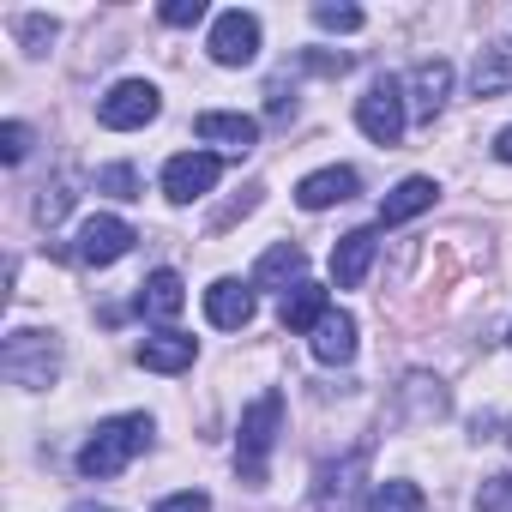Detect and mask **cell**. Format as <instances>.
Listing matches in <instances>:
<instances>
[{
	"label": "cell",
	"mask_w": 512,
	"mask_h": 512,
	"mask_svg": "<svg viewBox=\"0 0 512 512\" xmlns=\"http://www.w3.org/2000/svg\"><path fill=\"white\" fill-rule=\"evenodd\" d=\"M217 175H223V157L217 151H181V157L163 163V193L175 205H193V199H205L217 187Z\"/></svg>",
	"instance_id": "ba28073f"
},
{
	"label": "cell",
	"mask_w": 512,
	"mask_h": 512,
	"mask_svg": "<svg viewBox=\"0 0 512 512\" xmlns=\"http://www.w3.org/2000/svg\"><path fill=\"white\" fill-rule=\"evenodd\" d=\"M0 374H7L19 392H49L61 380V338L37 332V326L7 332V344H0Z\"/></svg>",
	"instance_id": "3957f363"
},
{
	"label": "cell",
	"mask_w": 512,
	"mask_h": 512,
	"mask_svg": "<svg viewBox=\"0 0 512 512\" xmlns=\"http://www.w3.org/2000/svg\"><path fill=\"white\" fill-rule=\"evenodd\" d=\"M374 253H380L374 229H350V235L332 247V284H338V290H356V284L368 278V266H374Z\"/></svg>",
	"instance_id": "9a60e30c"
},
{
	"label": "cell",
	"mask_w": 512,
	"mask_h": 512,
	"mask_svg": "<svg viewBox=\"0 0 512 512\" xmlns=\"http://www.w3.org/2000/svg\"><path fill=\"white\" fill-rule=\"evenodd\" d=\"M452 97V61H416L410 67V121H434Z\"/></svg>",
	"instance_id": "7c38bea8"
},
{
	"label": "cell",
	"mask_w": 512,
	"mask_h": 512,
	"mask_svg": "<svg viewBox=\"0 0 512 512\" xmlns=\"http://www.w3.org/2000/svg\"><path fill=\"white\" fill-rule=\"evenodd\" d=\"M314 25L320 31H362V7H332V0H320V7H314Z\"/></svg>",
	"instance_id": "484cf974"
},
{
	"label": "cell",
	"mask_w": 512,
	"mask_h": 512,
	"mask_svg": "<svg viewBox=\"0 0 512 512\" xmlns=\"http://www.w3.org/2000/svg\"><path fill=\"white\" fill-rule=\"evenodd\" d=\"M494 157H500V163H512V127H500V133H494Z\"/></svg>",
	"instance_id": "d6a6232c"
},
{
	"label": "cell",
	"mask_w": 512,
	"mask_h": 512,
	"mask_svg": "<svg viewBox=\"0 0 512 512\" xmlns=\"http://www.w3.org/2000/svg\"><path fill=\"white\" fill-rule=\"evenodd\" d=\"M470 440H494V416H476L470 422Z\"/></svg>",
	"instance_id": "836d02e7"
},
{
	"label": "cell",
	"mask_w": 512,
	"mask_h": 512,
	"mask_svg": "<svg viewBox=\"0 0 512 512\" xmlns=\"http://www.w3.org/2000/svg\"><path fill=\"white\" fill-rule=\"evenodd\" d=\"M278 314H284V332H314V326L332 314V302H326V290H320V284H296V290L284 296V308H278Z\"/></svg>",
	"instance_id": "7402d4cb"
},
{
	"label": "cell",
	"mask_w": 512,
	"mask_h": 512,
	"mask_svg": "<svg viewBox=\"0 0 512 512\" xmlns=\"http://www.w3.org/2000/svg\"><path fill=\"white\" fill-rule=\"evenodd\" d=\"M157 115H163V97H157L151 79H121V85H109L103 103H97V121H103L109 133H139V127H151Z\"/></svg>",
	"instance_id": "277c9868"
},
{
	"label": "cell",
	"mask_w": 512,
	"mask_h": 512,
	"mask_svg": "<svg viewBox=\"0 0 512 512\" xmlns=\"http://www.w3.org/2000/svg\"><path fill=\"white\" fill-rule=\"evenodd\" d=\"M470 91L476 97H506L512 91V43H488L470 67Z\"/></svg>",
	"instance_id": "44dd1931"
},
{
	"label": "cell",
	"mask_w": 512,
	"mask_h": 512,
	"mask_svg": "<svg viewBox=\"0 0 512 512\" xmlns=\"http://www.w3.org/2000/svg\"><path fill=\"white\" fill-rule=\"evenodd\" d=\"M19 37H25V55H49V43H55V19L25 13V19H19Z\"/></svg>",
	"instance_id": "4316f807"
},
{
	"label": "cell",
	"mask_w": 512,
	"mask_h": 512,
	"mask_svg": "<svg viewBox=\"0 0 512 512\" xmlns=\"http://www.w3.org/2000/svg\"><path fill=\"white\" fill-rule=\"evenodd\" d=\"M25 151H31V127H25V121H7V127H0V157H7V163H25Z\"/></svg>",
	"instance_id": "f1b7e54d"
},
{
	"label": "cell",
	"mask_w": 512,
	"mask_h": 512,
	"mask_svg": "<svg viewBox=\"0 0 512 512\" xmlns=\"http://www.w3.org/2000/svg\"><path fill=\"white\" fill-rule=\"evenodd\" d=\"M272 115H278V121H284V115H296V97H290V91H284V79H278V85H272Z\"/></svg>",
	"instance_id": "1f68e13d"
},
{
	"label": "cell",
	"mask_w": 512,
	"mask_h": 512,
	"mask_svg": "<svg viewBox=\"0 0 512 512\" xmlns=\"http://www.w3.org/2000/svg\"><path fill=\"white\" fill-rule=\"evenodd\" d=\"M157 512H211V494H199V488H181V494L157 500Z\"/></svg>",
	"instance_id": "4dcf8cb0"
},
{
	"label": "cell",
	"mask_w": 512,
	"mask_h": 512,
	"mask_svg": "<svg viewBox=\"0 0 512 512\" xmlns=\"http://www.w3.org/2000/svg\"><path fill=\"white\" fill-rule=\"evenodd\" d=\"M133 356H139V368H151V374H181V368H193L199 338H187V332H151Z\"/></svg>",
	"instance_id": "e0dca14e"
},
{
	"label": "cell",
	"mask_w": 512,
	"mask_h": 512,
	"mask_svg": "<svg viewBox=\"0 0 512 512\" xmlns=\"http://www.w3.org/2000/svg\"><path fill=\"white\" fill-rule=\"evenodd\" d=\"M211 61L217 67H253V61H260V19H253V13H217V25H211Z\"/></svg>",
	"instance_id": "52a82bcc"
},
{
	"label": "cell",
	"mask_w": 512,
	"mask_h": 512,
	"mask_svg": "<svg viewBox=\"0 0 512 512\" xmlns=\"http://www.w3.org/2000/svg\"><path fill=\"white\" fill-rule=\"evenodd\" d=\"M97 193H109V199H145L133 163H103V169H97Z\"/></svg>",
	"instance_id": "cb8c5ba5"
},
{
	"label": "cell",
	"mask_w": 512,
	"mask_h": 512,
	"mask_svg": "<svg viewBox=\"0 0 512 512\" xmlns=\"http://www.w3.org/2000/svg\"><path fill=\"white\" fill-rule=\"evenodd\" d=\"M133 308L145 314V320H175L181 308H187V284H181V272H151L145 284H139V296H133Z\"/></svg>",
	"instance_id": "d6986e66"
},
{
	"label": "cell",
	"mask_w": 512,
	"mask_h": 512,
	"mask_svg": "<svg viewBox=\"0 0 512 512\" xmlns=\"http://www.w3.org/2000/svg\"><path fill=\"white\" fill-rule=\"evenodd\" d=\"M440 199V187L428 181V175H404L386 199H380V229H398V223H410V217H422L428 205Z\"/></svg>",
	"instance_id": "2e32d148"
},
{
	"label": "cell",
	"mask_w": 512,
	"mask_h": 512,
	"mask_svg": "<svg viewBox=\"0 0 512 512\" xmlns=\"http://www.w3.org/2000/svg\"><path fill=\"white\" fill-rule=\"evenodd\" d=\"M205 320H211L217 332H241V326L253 320V284H241V278H217V284L205 290Z\"/></svg>",
	"instance_id": "5bb4252c"
},
{
	"label": "cell",
	"mask_w": 512,
	"mask_h": 512,
	"mask_svg": "<svg viewBox=\"0 0 512 512\" xmlns=\"http://www.w3.org/2000/svg\"><path fill=\"white\" fill-rule=\"evenodd\" d=\"M308 344H314V356H320L326 368H344V362H356V320H350L344 308H332V314L308 332Z\"/></svg>",
	"instance_id": "ffe728a7"
},
{
	"label": "cell",
	"mask_w": 512,
	"mask_h": 512,
	"mask_svg": "<svg viewBox=\"0 0 512 512\" xmlns=\"http://www.w3.org/2000/svg\"><path fill=\"white\" fill-rule=\"evenodd\" d=\"M356 193H362V175L350 163H332V169H314V175L296 181V205L302 211H332V205H344Z\"/></svg>",
	"instance_id": "30bf717a"
},
{
	"label": "cell",
	"mask_w": 512,
	"mask_h": 512,
	"mask_svg": "<svg viewBox=\"0 0 512 512\" xmlns=\"http://www.w3.org/2000/svg\"><path fill=\"white\" fill-rule=\"evenodd\" d=\"M476 512H512V476H482Z\"/></svg>",
	"instance_id": "83f0119b"
},
{
	"label": "cell",
	"mask_w": 512,
	"mask_h": 512,
	"mask_svg": "<svg viewBox=\"0 0 512 512\" xmlns=\"http://www.w3.org/2000/svg\"><path fill=\"white\" fill-rule=\"evenodd\" d=\"M302 272H308V253H302L296 241H278V247L260 253V266H253L247 284H253V290H284V296H290L296 284H308Z\"/></svg>",
	"instance_id": "4fadbf2b"
},
{
	"label": "cell",
	"mask_w": 512,
	"mask_h": 512,
	"mask_svg": "<svg viewBox=\"0 0 512 512\" xmlns=\"http://www.w3.org/2000/svg\"><path fill=\"white\" fill-rule=\"evenodd\" d=\"M151 434H157V422H151L145 410H127V416L97 422V428H91V440L79 446V476H91V482L121 476V470L151 446Z\"/></svg>",
	"instance_id": "6da1fadb"
},
{
	"label": "cell",
	"mask_w": 512,
	"mask_h": 512,
	"mask_svg": "<svg viewBox=\"0 0 512 512\" xmlns=\"http://www.w3.org/2000/svg\"><path fill=\"white\" fill-rule=\"evenodd\" d=\"M398 392H404V416H398L404 428H428V422H440L452 410V398H446V386L434 374H410Z\"/></svg>",
	"instance_id": "ac0fdd59"
},
{
	"label": "cell",
	"mask_w": 512,
	"mask_h": 512,
	"mask_svg": "<svg viewBox=\"0 0 512 512\" xmlns=\"http://www.w3.org/2000/svg\"><path fill=\"white\" fill-rule=\"evenodd\" d=\"M368 512H422V488L404 482V476H392V482H380L368 494Z\"/></svg>",
	"instance_id": "603a6c76"
},
{
	"label": "cell",
	"mask_w": 512,
	"mask_h": 512,
	"mask_svg": "<svg viewBox=\"0 0 512 512\" xmlns=\"http://www.w3.org/2000/svg\"><path fill=\"white\" fill-rule=\"evenodd\" d=\"M356 127H362L374 145H398L404 127H410V97H404V85H398V79H374L368 97L356 103Z\"/></svg>",
	"instance_id": "5b68a950"
},
{
	"label": "cell",
	"mask_w": 512,
	"mask_h": 512,
	"mask_svg": "<svg viewBox=\"0 0 512 512\" xmlns=\"http://www.w3.org/2000/svg\"><path fill=\"white\" fill-rule=\"evenodd\" d=\"M205 19V0H169V7H163V25L169 31H187V25H199Z\"/></svg>",
	"instance_id": "f546056e"
},
{
	"label": "cell",
	"mask_w": 512,
	"mask_h": 512,
	"mask_svg": "<svg viewBox=\"0 0 512 512\" xmlns=\"http://www.w3.org/2000/svg\"><path fill=\"white\" fill-rule=\"evenodd\" d=\"M133 241H139V235H133V223H127V217L97 211V217H85V223H79V247H73V253H79L85 266H115Z\"/></svg>",
	"instance_id": "9c48e42d"
},
{
	"label": "cell",
	"mask_w": 512,
	"mask_h": 512,
	"mask_svg": "<svg viewBox=\"0 0 512 512\" xmlns=\"http://www.w3.org/2000/svg\"><path fill=\"white\" fill-rule=\"evenodd\" d=\"M67 512H121V506H103V500H73Z\"/></svg>",
	"instance_id": "e575fe53"
},
{
	"label": "cell",
	"mask_w": 512,
	"mask_h": 512,
	"mask_svg": "<svg viewBox=\"0 0 512 512\" xmlns=\"http://www.w3.org/2000/svg\"><path fill=\"white\" fill-rule=\"evenodd\" d=\"M67 211H73V181L61 175V181H49V187L37 193V223H43V229H55Z\"/></svg>",
	"instance_id": "d4e9b609"
},
{
	"label": "cell",
	"mask_w": 512,
	"mask_h": 512,
	"mask_svg": "<svg viewBox=\"0 0 512 512\" xmlns=\"http://www.w3.org/2000/svg\"><path fill=\"white\" fill-rule=\"evenodd\" d=\"M193 133H199L205 145L229 151V157H247L253 145H260V121H253V115H229V109H205V115L193 121Z\"/></svg>",
	"instance_id": "8fae6325"
},
{
	"label": "cell",
	"mask_w": 512,
	"mask_h": 512,
	"mask_svg": "<svg viewBox=\"0 0 512 512\" xmlns=\"http://www.w3.org/2000/svg\"><path fill=\"white\" fill-rule=\"evenodd\" d=\"M362 476H368V446L320 464V482H314V512H356L362 500Z\"/></svg>",
	"instance_id": "8992f818"
},
{
	"label": "cell",
	"mask_w": 512,
	"mask_h": 512,
	"mask_svg": "<svg viewBox=\"0 0 512 512\" xmlns=\"http://www.w3.org/2000/svg\"><path fill=\"white\" fill-rule=\"evenodd\" d=\"M278 428H284V392L266 386L241 410V428H235V476L247 488H260L266 470H272V446H278Z\"/></svg>",
	"instance_id": "7a4b0ae2"
},
{
	"label": "cell",
	"mask_w": 512,
	"mask_h": 512,
	"mask_svg": "<svg viewBox=\"0 0 512 512\" xmlns=\"http://www.w3.org/2000/svg\"><path fill=\"white\" fill-rule=\"evenodd\" d=\"M506 344H512V332H506Z\"/></svg>",
	"instance_id": "d590c367"
}]
</instances>
